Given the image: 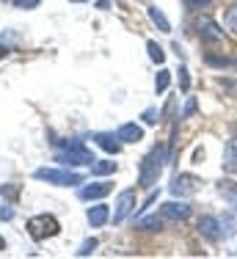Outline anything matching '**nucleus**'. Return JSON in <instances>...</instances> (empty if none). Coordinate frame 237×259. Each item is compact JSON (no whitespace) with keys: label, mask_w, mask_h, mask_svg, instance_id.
I'll return each mask as SVG.
<instances>
[{"label":"nucleus","mask_w":237,"mask_h":259,"mask_svg":"<svg viewBox=\"0 0 237 259\" xmlns=\"http://www.w3.org/2000/svg\"><path fill=\"white\" fill-rule=\"evenodd\" d=\"M149 20L157 25V30H163V33H171V22H168V17L157 9V6H149Z\"/></svg>","instance_id":"dca6fc26"},{"label":"nucleus","mask_w":237,"mask_h":259,"mask_svg":"<svg viewBox=\"0 0 237 259\" xmlns=\"http://www.w3.org/2000/svg\"><path fill=\"white\" fill-rule=\"evenodd\" d=\"M11 3H14L17 9H25V11H30V9H39V3H42V0H11Z\"/></svg>","instance_id":"393cba45"},{"label":"nucleus","mask_w":237,"mask_h":259,"mask_svg":"<svg viewBox=\"0 0 237 259\" xmlns=\"http://www.w3.org/2000/svg\"><path fill=\"white\" fill-rule=\"evenodd\" d=\"M0 251H6V240L3 237H0Z\"/></svg>","instance_id":"2f4dec72"},{"label":"nucleus","mask_w":237,"mask_h":259,"mask_svg":"<svg viewBox=\"0 0 237 259\" xmlns=\"http://www.w3.org/2000/svg\"><path fill=\"white\" fill-rule=\"evenodd\" d=\"M218 193L223 196V201H226V204L232 207V212L237 215V182L221 180V182H218Z\"/></svg>","instance_id":"4468645a"},{"label":"nucleus","mask_w":237,"mask_h":259,"mask_svg":"<svg viewBox=\"0 0 237 259\" xmlns=\"http://www.w3.org/2000/svg\"><path fill=\"white\" fill-rule=\"evenodd\" d=\"M168 85H171V72H168V69H160L157 77H154V91H157V94H163Z\"/></svg>","instance_id":"6ab92c4d"},{"label":"nucleus","mask_w":237,"mask_h":259,"mask_svg":"<svg viewBox=\"0 0 237 259\" xmlns=\"http://www.w3.org/2000/svg\"><path fill=\"white\" fill-rule=\"evenodd\" d=\"M94 141H97L99 149H105L108 155H118V152H122V141H118V135H113V133H97Z\"/></svg>","instance_id":"ddd939ff"},{"label":"nucleus","mask_w":237,"mask_h":259,"mask_svg":"<svg viewBox=\"0 0 237 259\" xmlns=\"http://www.w3.org/2000/svg\"><path fill=\"white\" fill-rule=\"evenodd\" d=\"M6 55H9V47H6V45H0V58H6Z\"/></svg>","instance_id":"7c9ffc66"},{"label":"nucleus","mask_w":237,"mask_h":259,"mask_svg":"<svg viewBox=\"0 0 237 259\" xmlns=\"http://www.w3.org/2000/svg\"><path fill=\"white\" fill-rule=\"evenodd\" d=\"M135 207H138V199H135V190H133V188L122 190V193H118V199H116L113 224H122V221L127 218V215H133V212H135Z\"/></svg>","instance_id":"39448f33"},{"label":"nucleus","mask_w":237,"mask_h":259,"mask_svg":"<svg viewBox=\"0 0 237 259\" xmlns=\"http://www.w3.org/2000/svg\"><path fill=\"white\" fill-rule=\"evenodd\" d=\"M33 177L39 182L47 185H58V188H72V185H83V174H74L66 168H36Z\"/></svg>","instance_id":"20e7f679"},{"label":"nucleus","mask_w":237,"mask_h":259,"mask_svg":"<svg viewBox=\"0 0 237 259\" xmlns=\"http://www.w3.org/2000/svg\"><path fill=\"white\" fill-rule=\"evenodd\" d=\"M160 215H163V221H188L190 204H185V201H166L160 207Z\"/></svg>","instance_id":"0eeeda50"},{"label":"nucleus","mask_w":237,"mask_h":259,"mask_svg":"<svg viewBox=\"0 0 237 259\" xmlns=\"http://www.w3.org/2000/svg\"><path fill=\"white\" fill-rule=\"evenodd\" d=\"M0 196H3V199H9V201H17V199H20V185H17V182L3 185V188H0Z\"/></svg>","instance_id":"5701e85b"},{"label":"nucleus","mask_w":237,"mask_h":259,"mask_svg":"<svg viewBox=\"0 0 237 259\" xmlns=\"http://www.w3.org/2000/svg\"><path fill=\"white\" fill-rule=\"evenodd\" d=\"M223 25L232 30V33H237V3L226 9V14H223Z\"/></svg>","instance_id":"4be33fe9"},{"label":"nucleus","mask_w":237,"mask_h":259,"mask_svg":"<svg viewBox=\"0 0 237 259\" xmlns=\"http://www.w3.org/2000/svg\"><path fill=\"white\" fill-rule=\"evenodd\" d=\"M25 229H28V234L36 240V243H39V240L55 237V234L61 232V224H58V218H55V215L42 212V215H33V218H28Z\"/></svg>","instance_id":"f03ea898"},{"label":"nucleus","mask_w":237,"mask_h":259,"mask_svg":"<svg viewBox=\"0 0 237 259\" xmlns=\"http://www.w3.org/2000/svg\"><path fill=\"white\" fill-rule=\"evenodd\" d=\"M196 229H199V234L202 237H207V240H221V221L218 218H213V215H202L199 218V224H196Z\"/></svg>","instance_id":"9d476101"},{"label":"nucleus","mask_w":237,"mask_h":259,"mask_svg":"<svg viewBox=\"0 0 237 259\" xmlns=\"http://www.w3.org/2000/svg\"><path fill=\"white\" fill-rule=\"evenodd\" d=\"M97 245H99V243H97V237H89V240H86V243H83V245H80V248H77V251H74V254H77V256H89V254H91V251H94V248H97Z\"/></svg>","instance_id":"b1692460"},{"label":"nucleus","mask_w":237,"mask_h":259,"mask_svg":"<svg viewBox=\"0 0 237 259\" xmlns=\"http://www.w3.org/2000/svg\"><path fill=\"white\" fill-rule=\"evenodd\" d=\"M188 9H199V6H210V0H185Z\"/></svg>","instance_id":"c85d7f7f"},{"label":"nucleus","mask_w":237,"mask_h":259,"mask_svg":"<svg viewBox=\"0 0 237 259\" xmlns=\"http://www.w3.org/2000/svg\"><path fill=\"white\" fill-rule=\"evenodd\" d=\"M196 108H199V105H196V100L190 97V100L185 102V110H182V116H193V113H196Z\"/></svg>","instance_id":"cd10ccee"},{"label":"nucleus","mask_w":237,"mask_h":259,"mask_svg":"<svg viewBox=\"0 0 237 259\" xmlns=\"http://www.w3.org/2000/svg\"><path fill=\"white\" fill-rule=\"evenodd\" d=\"M11 218H14V212L9 207H0V221H11Z\"/></svg>","instance_id":"c756f323"},{"label":"nucleus","mask_w":237,"mask_h":259,"mask_svg":"<svg viewBox=\"0 0 237 259\" xmlns=\"http://www.w3.org/2000/svg\"><path fill=\"white\" fill-rule=\"evenodd\" d=\"M86 221H89L94 229H99V226H105L110 221V207L108 204H94L86 209Z\"/></svg>","instance_id":"9b49d317"},{"label":"nucleus","mask_w":237,"mask_h":259,"mask_svg":"<svg viewBox=\"0 0 237 259\" xmlns=\"http://www.w3.org/2000/svg\"><path fill=\"white\" fill-rule=\"evenodd\" d=\"M66 149L55 155V163L61 165H91L94 163V155L83 146V141H64Z\"/></svg>","instance_id":"7ed1b4c3"},{"label":"nucleus","mask_w":237,"mask_h":259,"mask_svg":"<svg viewBox=\"0 0 237 259\" xmlns=\"http://www.w3.org/2000/svg\"><path fill=\"white\" fill-rule=\"evenodd\" d=\"M163 165H166V155H163L160 146H154V149L141 160V171H138V185L141 188L152 190L154 185H157L160 174H163Z\"/></svg>","instance_id":"f257e3e1"},{"label":"nucleus","mask_w":237,"mask_h":259,"mask_svg":"<svg viewBox=\"0 0 237 259\" xmlns=\"http://www.w3.org/2000/svg\"><path fill=\"white\" fill-rule=\"evenodd\" d=\"M199 36H202V41H221L223 30H221V25H218L213 17L204 14L202 20H199Z\"/></svg>","instance_id":"6e6552de"},{"label":"nucleus","mask_w":237,"mask_h":259,"mask_svg":"<svg viewBox=\"0 0 237 259\" xmlns=\"http://www.w3.org/2000/svg\"><path fill=\"white\" fill-rule=\"evenodd\" d=\"M146 53H149V58H152L154 64H163L166 61V53H163V47H160L157 41H146Z\"/></svg>","instance_id":"412c9836"},{"label":"nucleus","mask_w":237,"mask_h":259,"mask_svg":"<svg viewBox=\"0 0 237 259\" xmlns=\"http://www.w3.org/2000/svg\"><path fill=\"white\" fill-rule=\"evenodd\" d=\"M179 89L188 91L190 89V77H188V66H179Z\"/></svg>","instance_id":"a878e982"},{"label":"nucleus","mask_w":237,"mask_h":259,"mask_svg":"<svg viewBox=\"0 0 237 259\" xmlns=\"http://www.w3.org/2000/svg\"><path fill=\"white\" fill-rule=\"evenodd\" d=\"M91 174H97V177L116 174V163L113 160H94V163H91Z\"/></svg>","instance_id":"a211bd4d"},{"label":"nucleus","mask_w":237,"mask_h":259,"mask_svg":"<svg viewBox=\"0 0 237 259\" xmlns=\"http://www.w3.org/2000/svg\"><path fill=\"white\" fill-rule=\"evenodd\" d=\"M69 3H86V0H69Z\"/></svg>","instance_id":"473e14b6"},{"label":"nucleus","mask_w":237,"mask_h":259,"mask_svg":"<svg viewBox=\"0 0 237 259\" xmlns=\"http://www.w3.org/2000/svg\"><path fill=\"white\" fill-rule=\"evenodd\" d=\"M110 190H113V185H110V182H91V185H83L77 196L83 201H97V199H105Z\"/></svg>","instance_id":"1a4fd4ad"},{"label":"nucleus","mask_w":237,"mask_h":259,"mask_svg":"<svg viewBox=\"0 0 237 259\" xmlns=\"http://www.w3.org/2000/svg\"><path fill=\"white\" fill-rule=\"evenodd\" d=\"M118 141L122 144H138V141H143V127L135 124V121H127V124L118 127Z\"/></svg>","instance_id":"f8f14e48"},{"label":"nucleus","mask_w":237,"mask_h":259,"mask_svg":"<svg viewBox=\"0 0 237 259\" xmlns=\"http://www.w3.org/2000/svg\"><path fill=\"white\" fill-rule=\"evenodd\" d=\"M199 177H193V174H177L171 180V193L174 196H193L199 190Z\"/></svg>","instance_id":"423d86ee"},{"label":"nucleus","mask_w":237,"mask_h":259,"mask_svg":"<svg viewBox=\"0 0 237 259\" xmlns=\"http://www.w3.org/2000/svg\"><path fill=\"white\" fill-rule=\"evenodd\" d=\"M143 121H146V124H157V121H160V113H157L154 108H146V110H143Z\"/></svg>","instance_id":"bb28decb"},{"label":"nucleus","mask_w":237,"mask_h":259,"mask_svg":"<svg viewBox=\"0 0 237 259\" xmlns=\"http://www.w3.org/2000/svg\"><path fill=\"white\" fill-rule=\"evenodd\" d=\"M135 229H143V232H160V229H163V215H149V218H138Z\"/></svg>","instance_id":"f3484780"},{"label":"nucleus","mask_w":237,"mask_h":259,"mask_svg":"<svg viewBox=\"0 0 237 259\" xmlns=\"http://www.w3.org/2000/svg\"><path fill=\"white\" fill-rule=\"evenodd\" d=\"M234 215L232 212H226V215H223V218H221V237H234Z\"/></svg>","instance_id":"aec40b11"},{"label":"nucleus","mask_w":237,"mask_h":259,"mask_svg":"<svg viewBox=\"0 0 237 259\" xmlns=\"http://www.w3.org/2000/svg\"><path fill=\"white\" fill-rule=\"evenodd\" d=\"M223 168L229 174H237V141H229L226 149H223Z\"/></svg>","instance_id":"2eb2a0df"}]
</instances>
